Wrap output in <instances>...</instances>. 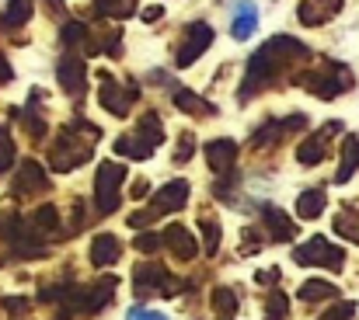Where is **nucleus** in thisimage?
Returning a JSON list of instances; mask_svg holds the SVG:
<instances>
[{
    "label": "nucleus",
    "mask_w": 359,
    "mask_h": 320,
    "mask_svg": "<svg viewBox=\"0 0 359 320\" xmlns=\"http://www.w3.org/2000/svg\"><path fill=\"white\" fill-rule=\"evenodd\" d=\"M307 60V46L293 35H276L269 39L251 60H248V70H244V84H241V102L244 98H255L258 91L272 88L279 81V74H286L293 63Z\"/></svg>",
    "instance_id": "nucleus-1"
},
{
    "label": "nucleus",
    "mask_w": 359,
    "mask_h": 320,
    "mask_svg": "<svg viewBox=\"0 0 359 320\" xmlns=\"http://www.w3.org/2000/svg\"><path fill=\"white\" fill-rule=\"evenodd\" d=\"M95 143H98V129L91 122H70L60 132V139L53 143V150H49V167L53 171H70V167L84 164L91 157Z\"/></svg>",
    "instance_id": "nucleus-2"
},
{
    "label": "nucleus",
    "mask_w": 359,
    "mask_h": 320,
    "mask_svg": "<svg viewBox=\"0 0 359 320\" xmlns=\"http://www.w3.org/2000/svg\"><path fill=\"white\" fill-rule=\"evenodd\" d=\"M161 139H164L161 115H157V111H147V115L140 118V125H136V132H133V136H122V139H116V150H119L122 157L147 160V157H150V153L161 146Z\"/></svg>",
    "instance_id": "nucleus-3"
},
{
    "label": "nucleus",
    "mask_w": 359,
    "mask_h": 320,
    "mask_svg": "<svg viewBox=\"0 0 359 320\" xmlns=\"http://www.w3.org/2000/svg\"><path fill=\"white\" fill-rule=\"evenodd\" d=\"M297 84L304 91H311V95H318V98L328 102V98H339V95H346L353 88V74L342 63H325L321 70H311V74L297 77Z\"/></svg>",
    "instance_id": "nucleus-4"
},
{
    "label": "nucleus",
    "mask_w": 359,
    "mask_h": 320,
    "mask_svg": "<svg viewBox=\"0 0 359 320\" xmlns=\"http://www.w3.org/2000/svg\"><path fill=\"white\" fill-rule=\"evenodd\" d=\"M213 46V28L206 25V21H192L189 28H185V35H182V42H178V53H175V63L185 70V67H192L206 49Z\"/></svg>",
    "instance_id": "nucleus-5"
},
{
    "label": "nucleus",
    "mask_w": 359,
    "mask_h": 320,
    "mask_svg": "<svg viewBox=\"0 0 359 320\" xmlns=\"http://www.w3.org/2000/svg\"><path fill=\"white\" fill-rule=\"evenodd\" d=\"M56 81H60V88L70 98H84V91H88V67H84V60L74 49L63 53V60L56 67Z\"/></svg>",
    "instance_id": "nucleus-6"
},
{
    "label": "nucleus",
    "mask_w": 359,
    "mask_h": 320,
    "mask_svg": "<svg viewBox=\"0 0 359 320\" xmlns=\"http://www.w3.org/2000/svg\"><path fill=\"white\" fill-rule=\"evenodd\" d=\"M136 98V84H119L112 74H102V108H109L112 115H129V102Z\"/></svg>",
    "instance_id": "nucleus-7"
},
{
    "label": "nucleus",
    "mask_w": 359,
    "mask_h": 320,
    "mask_svg": "<svg viewBox=\"0 0 359 320\" xmlns=\"http://www.w3.org/2000/svg\"><path fill=\"white\" fill-rule=\"evenodd\" d=\"M342 132V122H328V125H321L314 136H307L304 143H300V150H297V157H300V164H307V167H314L321 157H325V150H328V143L335 139Z\"/></svg>",
    "instance_id": "nucleus-8"
},
{
    "label": "nucleus",
    "mask_w": 359,
    "mask_h": 320,
    "mask_svg": "<svg viewBox=\"0 0 359 320\" xmlns=\"http://www.w3.org/2000/svg\"><path fill=\"white\" fill-rule=\"evenodd\" d=\"M119 181H122L119 164H102V171H98V206L105 213H112L119 206Z\"/></svg>",
    "instance_id": "nucleus-9"
},
{
    "label": "nucleus",
    "mask_w": 359,
    "mask_h": 320,
    "mask_svg": "<svg viewBox=\"0 0 359 320\" xmlns=\"http://www.w3.org/2000/svg\"><path fill=\"white\" fill-rule=\"evenodd\" d=\"M339 11H342V0H300L297 18H300L307 28H318V25L332 21Z\"/></svg>",
    "instance_id": "nucleus-10"
},
{
    "label": "nucleus",
    "mask_w": 359,
    "mask_h": 320,
    "mask_svg": "<svg viewBox=\"0 0 359 320\" xmlns=\"http://www.w3.org/2000/svg\"><path fill=\"white\" fill-rule=\"evenodd\" d=\"M255 28H258V7H255L251 0H238V4H234L231 35H234L238 42H248V39L255 35Z\"/></svg>",
    "instance_id": "nucleus-11"
},
{
    "label": "nucleus",
    "mask_w": 359,
    "mask_h": 320,
    "mask_svg": "<svg viewBox=\"0 0 359 320\" xmlns=\"http://www.w3.org/2000/svg\"><path fill=\"white\" fill-rule=\"evenodd\" d=\"M42 188H46V171L35 160H25L18 178H14V195H32V192H42Z\"/></svg>",
    "instance_id": "nucleus-12"
},
{
    "label": "nucleus",
    "mask_w": 359,
    "mask_h": 320,
    "mask_svg": "<svg viewBox=\"0 0 359 320\" xmlns=\"http://www.w3.org/2000/svg\"><path fill=\"white\" fill-rule=\"evenodd\" d=\"M297 261H332V265H342V251L339 247H328V240L325 237H314L307 247H297V254H293Z\"/></svg>",
    "instance_id": "nucleus-13"
},
{
    "label": "nucleus",
    "mask_w": 359,
    "mask_h": 320,
    "mask_svg": "<svg viewBox=\"0 0 359 320\" xmlns=\"http://www.w3.org/2000/svg\"><path fill=\"white\" fill-rule=\"evenodd\" d=\"M185 199H189V185H185V181H171V185H164V188L157 192L154 213H178Z\"/></svg>",
    "instance_id": "nucleus-14"
},
{
    "label": "nucleus",
    "mask_w": 359,
    "mask_h": 320,
    "mask_svg": "<svg viewBox=\"0 0 359 320\" xmlns=\"http://www.w3.org/2000/svg\"><path fill=\"white\" fill-rule=\"evenodd\" d=\"M206 157H210L213 171H231L234 160H238V143L234 139H217V143L206 146Z\"/></svg>",
    "instance_id": "nucleus-15"
},
{
    "label": "nucleus",
    "mask_w": 359,
    "mask_h": 320,
    "mask_svg": "<svg viewBox=\"0 0 359 320\" xmlns=\"http://www.w3.org/2000/svg\"><path fill=\"white\" fill-rule=\"evenodd\" d=\"M32 0H11L4 11H0V28H21V25H28V18H32Z\"/></svg>",
    "instance_id": "nucleus-16"
},
{
    "label": "nucleus",
    "mask_w": 359,
    "mask_h": 320,
    "mask_svg": "<svg viewBox=\"0 0 359 320\" xmlns=\"http://www.w3.org/2000/svg\"><path fill=\"white\" fill-rule=\"evenodd\" d=\"M175 105L182 108V111H192V115H213V105H206L199 95H192V91H185V88L175 91Z\"/></svg>",
    "instance_id": "nucleus-17"
},
{
    "label": "nucleus",
    "mask_w": 359,
    "mask_h": 320,
    "mask_svg": "<svg viewBox=\"0 0 359 320\" xmlns=\"http://www.w3.org/2000/svg\"><path fill=\"white\" fill-rule=\"evenodd\" d=\"M91 258H95V265L116 261V258H119V244H116V237H98V244H95Z\"/></svg>",
    "instance_id": "nucleus-18"
},
{
    "label": "nucleus",
    "mask_w": 359,
    "mask_h": 320,
    "mask_svg": "<svg viewBox=\"0 0 359 320\" xmlns=\"http://www.w3.org/2000/svg\"><path fill=\"white\" fill-rule=\"evenodd\" d=\"M321 206H325V192L321 188H314V192H304L300 199H297V209H300V216H318L321 213Z\"/></svg>",
    "instance_id": "nucleus-19"
},
{
    "label": "nucleus",
    "mask_w": 359,
    "mask_h": 320,
    "mask_svg": "<svg viewBox=\"0 0 359 320\" xmlns=\"http://www.w3.org/2000/svg\"><path fill=\"white\" fill-rule=\"evenodd\" d=\"M105 18H129L136 11V0H98Z\"/></svg>",
    "instance_id": "nucleus-20"
},
{
    "label": "nucleus",
    "mask_w": 359,
    "mask_h": 320,
    "mask_svg": "<svg viewBox=\"0 0 359 320\" xmlns=\"http://www.w3.org/2000/svg\"><path fill=\"white\" fill-rule=\"evenodd\" d=\"M359 167V139H349L346 143V157H342V167H339V181H346L353 171Z\"/></svg>",
    "instance_id": "nucleus-21"
},
{
    "label": "nucleus",
    "mask_w": 359,
    "mask_h": 320,
    "mask_svg": "<svg viewBox=\"0 0 359 320\" xmlns=\"http://www.w3.org/2000/svg\"><path fill=\"white\" fill-rule=\"evenodd\" d=\"M14 157H18V150H14V139H11V132L0 125V174L14 164Z\"/></svg>",
    "instance_id": "nucleus-22"
},
{
    "label": "nucleus",
    "mask_w": 359,
    "mask_h": 320,
    "mask_svg": "<svg viewBox=\"0 0 359 320\" xmlns=\"http://www.w3.org/2000/svg\"><path fill=\"white\" fill-rule=\"evenodd\" d=\"M192 150H196V136H192V132H182L178 150H175V160H178V164H185V160L192 157Z\"/></svg>",
    "instance_id": "nucleus-23"
},
{
    "label": "nucleus",
    "mask_w": 359,
    "mask_h": 320,
    "mask_svg": "<svg viewBox=\"0 0 359 320\" xmlns=\"http://www.w3.org/2000/svg\"><path fill=\"white\" fill-rule=\"evenodd\" d=\"M129 320H168V317L157 314V310H129Z\"/></svg>",
    "instance_id": "nucleus-24"
},
{
    "label": "nucleus",
    "mask_w": 359,
    "mask_h": 320,
    "mask_svg": "<svg viewBox=\"0 0 359 320\" xmlns=\"http://www.w3.org/2000/svg\"><path fill=\"white\" fill-rule=\"evenodd\" d=\"M157 18H164V11H161V7H150V11L143 14V21H150V25H154Z\"/></svg>",
    "instance_id": "nucleus-25"
},
{
    "label": "nucleus",
    "mask_w": 359,
    "mask_h": 320,
    "mask_svg": "<svg viewBox=\"0 0 359 320\" xmlns=\"http://www.w3.org/2000/svg\"><path fill=\"white\" fill-rule=\"evenodd\" d=\"M46 7H49V11H56V14H63V11H67V7H63V0H46Z\"/></svg>",
    "instance_id": "nucleus-26"
}]
</instances>
